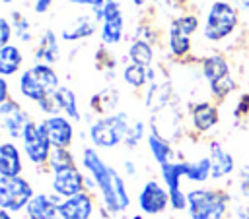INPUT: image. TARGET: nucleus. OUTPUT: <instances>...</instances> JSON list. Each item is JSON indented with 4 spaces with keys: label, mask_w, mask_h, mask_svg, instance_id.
<instances>
[{
    "label": "nucleus",
    "mask_w": 249,
    "mask_h": 219,
    "mask_svg": "<svg viewBox=\"0 0 249 219\" xmlns=\"http://www.w3.org/2000/svg\"><path fill=\"white\" fill-rule=\"evenodd\" d=\"M82 163L89 171L95 186L99 188L107 211H111V213L124 211L130 205V198H128L124 180L119 176V172L113 167H109L99 157V153L93 147H84V151H82Z\"/></svg>",
    "instance_id": "f257e3e1"
},
{
    "label": "nucleus",
    "mask_w": 249,
    "mask_h": 219,
    "mask_svg": "<svg viewBox=\"0 0 249 219\" xmlns=\"http://www.w3.org/2000/svg\"><path fill=\"white\" fill-rule=\"evenodd\" d=\"M58 76L56 72L51 68V64H35L33 68L25 70L19 78V91L25 99L35 101L37 105L51 97L56 89H58Z\"/></svg>",
    "instance_id": "f03ea898"
},
{
    "label": "nucleus",
    "mask_w": 249,
    "mask_h": 219,
    "mask_svg": "<svg viewBox=\"0 0 249 219\" xmlns=\"http://www.w3.org/2000/svg\"><path fill=\"white\" fill-rule=\"evenodd\" d=\"M228 194L218 190H191L187 209L191 219H224L228 213Z\"/></svg>",
    "instance_id": "7ed1b4c3"
},
{
    "label": "nucleus",
    "mask_w": 249,
    "mask_h": 219,
    "mask_svg": "<svg viewBox=\"0 0 249 219\" xmlns=\"http://www.w3.org/2000/svg\"><path fill=\"white\" fill-rule=\"evenodd\" d=\"M128 132H130V124H128L126 112L107 114L89 126V138L93 145L103 147V149L115 147L121 141H124Z\"/></svg>",
    "instance_id": "20e7f679"
},
{
    "label": "nucleus",
    "mask_w": 249,
    "mask_h": 219,
    "mask_svg": "<svg viewBox=\"0 0 249 219\" xmlns=\"http://www.w3.org/2000/svg\"><path fill=\"white\" fill-rule=\"evenodd\" d=\"M235 25H237V10L226 0H216L208 10L202 33L208 41H222L235 29Z\"/></svg>",
    "instance_id": "39448f33"
},
{
    "label": "nucleus",
    "mask_w": 249,
    "mask_h": 219,
    "mask_svg": "<svg viewBox=\"0 0 249 219\" xmlns=\"http://www.w3.org/2000/svg\"><path fill=\"white\" fill-rule=\"evenodd\" d=\"M33 186L21 176H0V207L21 211L33 200Z\"/></svg>",
    "instance_id": "423d86ee"
},
{
    "label": "nucleus",
    "mask_w": 249,
    "mask_h": 219,
    "mask_svg": "<svg viewBox=\"0 0 249 219\" xmlns=\"http://www.w3.org/2000/svg\"><path fill=\"white\" fill-rule=\"evenodd\" d=\"M202 74L208 79L210 91L216 97H226L235 87V81L230 76V66L220 54H212L202 60Z\"/></svg>",
    "instance_id": "0eeeda50"
},
{
    "label": "nucleus",
    "mask_w": 249,
    "mask_h": 219,
    "mask_svg": "<svg viewBox=\"0 0 249 219\" xmlns=\"http://www.w3.org/2000/svg\"><path fill=\"white\" fill-rule=\"evenodd\" d=\"M23 151L27 155V159L33 163V165H43V163H49V157H51V151H53V145L47 138V134L43 132L41 124L39 122H33L29 120L23 128Z\"/></svg>",
    "instance_id": "6e6552de"
},
{
    "label": "nucleus",
    "mask_w": 249,
    "mask_h": 219,
    "mask_svg": "<svg viewBox=\"0 0 249 219\" xmlns=\"http://www.w3.org/2000/svg\"><path fill=\"white\" fill-rule=\"evenodd\" d=\"M124 16L119 2H105L101 16V41L105 45H117L123 37Z\"/></svg>",
    "instance_id": "1a4fd4ad"
},
{
    "label": "nucleus",
    "mask_w": 249,
    "mask_h": 219,
    "mask_svg": "<svg viewBox=\"0 0 249 219\" xmlns=\"http://www.w3.org/2000/svg\"><path fill=\"white\" fill-rule=\"evenodd\" d=\"M84 184H86V178L78 171V167H68V169L53 172V192L58 198L66 200V198H72V196L86 192Z\"/></svg>",
    "instance_id": "9d476101"
},
{
    "label": "nucleus",
    "mask_w": 249,
    "mask_h": 219,
    "mask_svg": "<svg viewBox=\"0 0 249 219\" xmlns=\"http://www.w3.org/2000/svg\"><path fill=\"white\" fill-rule=\"evenodd\" d=\"M169 203V192L156 180H148L140 194H138V205L146 215H158L161 213Z\"/></svg>",
    "instance_id": "9b49d317"
},
{
    "label": "nucleus",
    "mask_w": 249,
    "mask_h": 219,
    "mask_svg": "<svg viewBox=\"0 0 249 219\" xmlns=\"http://www.w3.org/2000/svg\"><path fill=\"white\" fill-rule=\"evenodd\" d=\"M39 124H41L43 132L47 134L53 147H66L68 149V145L72 143V138H74V128H72L68 118L54 114V116L43 118Z\"/></svg>",
    "instance_id": "f8f14e48"
},
{
    "label": "nucleus",
    "mask_w": 249,
    "mask_h": 219,
    "mask_svg": "<svg viewBox=\"0 0 249 219\" xmlns=\"http://www.w3.org/2000/svg\"><path fill=\"white\" fill-rule=\"evenodd\" d=\"M0 122H2L4 132L10 138H21L23 128L29 122V116L21 110V107L16 101L8 99V101L0 103Z\"/></svg>",
    "instance_id": "ddd939ff"
},
{
    "label": "nucleus",
    "mask_w": 249,
    "mask_h": 219,
    "mask_svg": "<svg viewBox=\"0 0 249 219\" xmlns=\"http://www.w3.org/2000/svg\"><path fill=\"white\" fill-rule=\"evenodd\" d=\"M58 196L49 194H35L33 200L27 203L25 213L27 219H62L58 209Z\"/></svg>",
    "instance_id": "4468645a"
},
{
    "label": "nucleus",
    "mask_w": 249,
    "mask_h": 219,
    "mask_svg": "<svg viewBox=\"0 0 249 219\" xmlns=\"http://www.w3.org/2000/svg\"><path fill=\"white\" fill-rule=\"evenodd\" d=\"M58 209L62 219H89L93 213V200L88 192H82L60 202Z\"/></svg>",
    "instance_id": "2eb2a0df"
},
{
    "label": "nucleus",
    "mask_w": 249,
    "mask_h": 219,
    "mask_svg": "<svg viewBox=\"0 0 249 219\" xmlns=\"http://www.w3.org/2000/svg\"><path fill=\"white\" fill-rule=\"evenodd\" d=\"M21 172V155L12 141L0 145V174L2 176H19Z\"/></svg>",
    "instance_id": "dca6fc26"
},
{
    "label": "nucleus",
    "mask_w": 249,
    "mask_h": 219,
    "mask_svg": "<svg viewBox=\"0 0 249 219\" xmlns=\"http://www.w3.org/2000/svg\"><path fill=\"white\" fill-rule=\"evenodd\" d=\"M210 163H212V174L210 178H224L233 171V157L218 143L212 141L210 143Z\"/></svg>",
    "instance_id": "f3484780"
},
{
    "label": "nucleus",
    "mask_w": 249,
    "mask_h": 219,
    "mask_svg": "<svg viewBox=\"0 0 249 219\" xmlns=\"http://www.w3.org/2000/svg\"><path fill=\"white\" fill-rule=\"evenodd\" d=\"M193 124L198 132H208L218 124V109L210 103H198L193 107Z\"/></svg>",
    "instance_id": "a211bd4d"
},
{
    "label": "nucleus",
    "mask_w": 249,
    "mask_h": 219,
    "mask_svg": "<svg viewBox=\"0 0 249 219\" xmlns=\"http://www.w3.org/2000/svg\"><path fill=\"white\" fill-rule=\"evenodd\" d=\"M95 21H97L95 16H80L74 25H70L62 31V39L64 41H76V39H84V37L93 35L95 33Z\"/></svg>",
    "instance_id": "6ab92c4d"
},
{
    "label": "nucleus",
    "mask_w": 249,
    "mask_h": 219,
    "mask_svg": "<svg viewBox=\"0 0 249 219\" xmlns=\"http://www.w3.org/2000/svg\"><path fill=\"white\" fill-rule=\"evenodd\" d=\"M21 62H23V56H21V50L16 45L0 47V74L2 76L16 74L19 70Z\"/></svg>",
    "instance_id": "aec40b11"
},
{
    "label": "nucleus",
    "mask_w": 249,
    "mask_h": 219,
    "mask_svg": "<svg viewBox=\"0 0 249 219\" xmlns=\"http://www.w3.org/2000/svg\"><path fill=\"white\" fill-rule=\"evenodd\" d=\"M212 174V163L210 157H200L196 161H183V176H187L193 182H204Z\"/></svg>",
    "instance_id": "412c9836"
},
{
    "label": "nucleus",
    "mask_w": 249,
    "mask_h": 219,
    "mask_svg": "<svg viewBox=\"0 0 249 219\" xmlns=\"http://www.w3.org/2000/svg\"><path fill=\"white\" fill-rule=\"evenodd\" d=\"M54 101H56V107L58 110H62L64 114H68V118L72 120H78L80 118V110H78V99L74 95V91L70 87H58L54 93H53Z\"/></svg>",
    "instance_id": "4be33fe9"
},
{
    "label": "nucleus",
    "mask_w": 249,
    "mask_h": 219,
    "mask_svg": "<svg viewBox=\"0 0 249 219\" xmlns=\"http://www.w3.org/2000/svg\"><path fill=\"white\" fill-rule=\"evenodd\" d=\"M148 147H150V151H152V157L160 163V167L165 165V163H171L173 149H171L169 141L163 140L156 130H152V134L148 136Z\"/></svg>",
    "instance_id": "5701e85b"
},
{
    "label": "nucleus",
    "mask_w": 249,
    "mask_h": 219,
    "mask_svg": "<svg viewBox=\"0 0 249 219\" xmlns=\"http://www.w3.org/2000/svg\"><path fill=\"white\" fill-rule=\"evenodd\" d=\"M35 60H43V64H53L58 60V43L51 29L45 31V35L41 39V48L37 50Z\"/></svg>",
    "instance_id": "b1692460"
},
{
    "label": "nucleus",
    "mask_w": 249,
    "mask_h": 219,
    "mask_svg": "<svg viewBox=\"0 0 249 219\" xmlns=\"http://www.w3.org/2000/svg\"><path fill=\"white\" fill-rule=\"evenodd\" d=\"M128 56H130L132 64H138V66H142V68H150V64H152V60H154V50H152V47H150L148 41L138 39V41H134V43L130 45Z\"/></svg>",
    "instance_id": "393cba45"
},
{
    "label": "nucleus",
    "mask_w": 249,
    "mask_h": 219,
    "mask_svg": "<svg viewBox=\"0 0 249 219\" xmlns=\"http://www.w3.org/2000/svg\"><path fill=\"white\" fill-rule=\"evenodd\" d=\"M49 167L53 172H56V171H62L68 167H76V163L66 147H53L51 157H49Z\"/></svg>",
    "instance_id": "a878e982"
},
{
    "label": "nucleus",
    "mask_w": 249,
    "mask_h": 219,
    "mask_svg": "<svg viewBox=\"0 0 249 219\" xmlns=\"http://www.w3.org/2000/svg\"><path fill=\"white\" fill-rule=\"evenodd\" d=\"M169 50L175 56H183L191 50V37L177 31L175 27H169Z\"/></svg>",
    "instance_id": "bb28decb"
},
{
    "label": "nucleus",
    "mask_w": 249,
    "mask_h": 219,
    "mask_svg": "<svg viewBox=\"0 0 249 219\" xmlns=\"http://www.w3.org/2000/svg\"><path fill=\"white\" fill-rule=\"evenodd\" d=\"M148 70H150V68H142V66H138V64H128V66H124V70H123V78H124V81H126L128 85H132V87H142L146 81H150V79H148Z\"/></svg>",
    "instance_id": "cd10ccee"
},
{
    "label": "nucleus",
    "mask_w": 249,
    "mask_h": 219,
    "mask_svg": "<svg viewBox=\"0 0 249 219\" xmlns=\"http://www.w3.org/2000/svg\"><path fill=\"white\" fill-rule=\"evenodd\" d=\"M171 27H175L177 31H181V33L191 37L198 29V19H196V16H191V14L189 16H181V17L171 21Z\"/></svg>",
    "instance_id": "c85d7f7f"
},
{
    "label": "nucleus",
    "mask_w": 249,
    "mask_h": 219,
    "mask_svg": "<svg viewBox=\"0 0 249 219\" xmlns=\"http://www.w3.org/2000/svg\"><path fill=\"white\" fill-rule=\"evenodd\" d=\"M12 17H14V21H12L14 31L19 35V39L21 41H29V37H31V25H29V21L19 12H12Z\"/></svg>",
    "instance_id": "c756f323"
},
{
    "label": "nucleus",
    "mask_w": 249,
    "mask_h": 219,
    "mask_svg": "<svg viewBox=\"0 0 249 219\" xmlns=\"http://www.w3.org/2000/svg\"><path fill=\"white\" fill-rule=\"evenodd\" d=\"M142 132H144V124H142V122H134V126H130V132H128L124 143H126L128 147H134V145L138 143V140L142 138Z\"/></svg>",
    "instance_id": "7c9ffc66"
},
{
    "label": "nucleus",
    "mask_w": 249,
    "mask_h": 219,
    "mask_svg": "<svg viewBox=\"0 0 249 219\" xmlns=\"http://www.w3.org/2000/svg\"><path fill=\"white\" fill-rule=\"evenodd\" d=\"M12 23H10V19H6V17H2L0 19V47H6V45H10V39H12Z\"/></svg>",
    "instance_id": "2f4dec72"
},
{
    "label": "nucleus",
    "mask_w": 249,
    "mask_h": 219,
    "mask_svg": "<svg viewBox=\"0 0 249 219\" xmlns=\"http://www.w3.org/2000/svg\"><path fill=\"white\" fill-rule=\"evenodd\" d=\"M239 188H241V194L249 200V165L241 167L239 171Z\"/></svg>",
    "instance_id": "473e14b6"
},
{
    "label": "nucleus",
    "mask_w": 249,
    "mask_h": 219,
    "mask_svg": "<svg viewBox=\"0 0 249 219\" xmlns=\"http://www.w3.org/2000/svg\"><path fill=\"white\" fill-rule=\"evenodd\" d=\"M249 110V95H241L239 99V105H237V110H235V116H241Z\"/></svg>",
    "instance_id": "72a5a7b5"
},
{
    "label": "nucleus",
    "mask_w": 249,
    "mask_h": 219,
    "mask_svg": "<svg viewBox=\"0 0 249 219\" xmlns=\"http://www.w3.org/2000/svg\"><path fill=\"white\" fill-rule=\"evenodd\" d=\"M228 219H249V209H245V207L237 205V207L230 213V217H228Z\"/></svg>",
    "instance_id": "f704fd0d"
},
{
    "label": "nucleus",
    "mask_w": 249,
    "mask_h": 219,
    "mask_svg": "<svg viewBox=\"0 0 249 219\" xmlns=\"http://www.w3.org/2000/svg\"><path fill=\"white\" fill-rule=\"evenodd\" d=\"M53 0H35V12L37 14H45L49 8H51Z\"/></svg>",
    "instance_id": "c9c22d12"
},
{
    "label": "nucleus",
    "mask_w": 249,
    "mask_h": 219,
    "mask_svg": "<svg viewBox=\"0 0 249 219\" xmlns=\"http://www.w3.org/2000/svg\"><path fill=\"white\" fill-rule=\"evenodd\" d=\"M4 101H8V81H6V78L0 79V103H4Z\"/></svg>",
    "instance_id": "e433bc0d"
},
{
    "label": "nucleus",
    "mask_w": 249,
    "mask_h": 219,
    "mask_svg": "<svg viewBox=\"0 0 249 219\" xmlns=\"http://www.w3.org/2000/svg\"><path fill=\"white\" fill-rule=\"evenodd\" d=\"M124 169H126L128 174H134V165H132L130 161H124Z\"/></svg>",
    "instance_id": "4c0bfd02"
},
{
    "label": "nucleus",
    "mask_w": 249,
    "mask_h": 219,
    "mask_svg": "<svg viewBox=\"0 0 249 219\" xmlns=\"http://www.w3.org/2000/svg\"><path fill=\"white\" fill-rule=\"evenodd\" d=\"M0 219H12L10 211H6V209H0Z\"/></svg>",
    "instance_id": "58836bf2"
},
{
    "label": "nucleus",
    "mask_w": 249,
    "mask_h": 219,
    "mask_svg": "<svg viewBox=\"0 0 249 219\" xmlns=\"http://www.w3.org/2000/svg\"><path fill=\"white\" fill-rule=\"evenodd\" d=\"M243 10H249V0H235Z\"/></svg>",
    "instance_id": "ea45409f"
},
{
    "label": "nucleus",
    "mask_w": 249,
    "mask_h": 219,
    "mask_svg": "<svg viewBox=\"0 0 249 219\" xmlns=\"http://www.w3.org/2000/svg\"><path fill=\"white\" fill-rule=\"evenodd\" d=\"M132 2H134V6H142L146 0H132Z\"/></svg>",
    "instance_id": "a19ab883"
},
{
    "label": "nucleus",
    "mask_w": 249,
    "mask_h": 219,
    "mask_svg": "<svg viewBox=\"0 0 249 219\" xmlns=\"http://www.w3.org/2000/svg\"><path fill=\"white\" fill-rule=\"evenodd\" d=\"M2 2H4V4H10V2H14V0H2Z\"/></svg>",
    "instance_id": "79ce46f5"
},
{
    "label": "nucleus",
    "mask_w": 249,
    "mask_h": 219,
    "mask_svg": "<svg viewBox=\"0 0 249 219\" xmlns=\"http://www.w3.org/2000/svg\"><path fill=\"white\" fill-rule=\"evenodd\" d=\"M68 2H72V4H76V2H78V0H68Z\"/></svg>",
    "instance_id": "37998d69"
},
{
    "label": "nucleus",
    "mask_w": 249,
    "mask_h": 219,
    "mask_svg": "<svg viewBox=\"0 0 249 219\" xmlns=\"http://www.w3.org/2000/svg\"><path fill=\"white\" fill-rule=\"evenodd\" d=\"M109 2H119V0H109Z\"/></svg>",
    "instance_id": "c03bdc74"
}]
</instances>
